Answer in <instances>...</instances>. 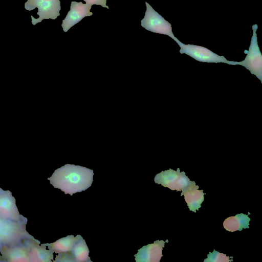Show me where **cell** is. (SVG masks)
I'll return each instance as SVG.
<instances>
[{
  "instance_id": "6da1fadb",
  "label": "cell",
  "mask_w": 262,
  "mask_h": 262,
  "mask_svg": "<svg viewBox=\"0 0 262 262\" xmlns=\"http://www.w3.org/2000/svg\"><path fill=\"white\" fill-rule=\"evenodd\" d=\"M93 175L92 169L67 164L55 170L48 180L54 187L72 195L89 188L93 181Z\"/></svg>"
},
{
  "instance_id": "7a4b0ae2",
  "label": "cell",
  "mask_w": 262,
  "mask_h": 262,
  "mask_svg": "<svg viewBox=\"0 0 262 262\" xmlns=\"http://www.w3.org/2000/svg\"><path fill=\"white\" fill-rule=\"evenodd\" d=\"M26 224L0 217V245H13L35 238L26 229Z\"/></svg>"
},
{
  "instance_id": "3957f363",
  "label": "cell",
  "mask_w": 262,
  "mask_h": 262,
  "mask_svg": "<svg viewBox=\"0 0 262 262\" xmlns=\"http://www.w3.org/2000/svg\"><path fill=\"white\" fill-rule=\"evenodd\" d=\"M180 46V53L185 54L196 60L208 63H225L231 65H237L238 62L228 60L224 56H220L204 47L186 45L176 38L174 40Z\"/></svg>"
},
{
  "instance_id": "277c9868",
  "label": "cell",
  "mask_w": 262,
  "mask_h": 262,
  "mask_svg": "<svg viewBox=\"0 0 262 262\" xmlns=\"http://www.w3.org/2000/svg\"><path fill=\"white\" fill-rule=\"evenodd\" d=\"M257 29L256 24L253 25V35L249 50H245L244 53L247 55L244 60L238 62V65L246 68L262 82V55L257 42Z\"/></svg>"
},
{
  "instance_id": "5b68a950",
  "label": "cell",
  "mask_w": 262,
  "mask_h": 262,
  "mask_svg": "<svg viewBox=\"0 0 262 262\" xmlns=\"http://www.w3.org/2000/svg\"><path fill=\"white\" fill-rule=\"evenodd\" d=\"M37 8L38 10L37 14L38 18L31 16L33 25L40 23L44 19H55L60 15L61 9L59 0H28L25 3V8L31 11Z\"/></svg>"
},
{
  "instance_id": "8992f818",
  "label": "cell",
  "mask_w": 262,
  "mask_h": 262,
  "mask_svg": "<svg viewBox=\"0 0 262 262\" xmlns=\"http://www.w3.org/2000/svg\"><path fill=\"white\" fill-rule=\"evenodd\" d=\"M144 17L141 20V26L154 33L164 34L174 40L176 38L172 31L171 25L156 11L147 2Z\"/></svg>"
},
{
  "instance_id": "52a82bcc",
  "label": "cell",
  "mask_w": 262,
  "mask_h": 262,
  "mask_svg": "<svg viewBox=\"0 0 262 262\" xmlns=\"http://www.w3.org/2000/svg\"><path fill=\"white\" fill-rule=\"evenodd\" d=\"M154 181L156 183L161 184L171 190H182V192L193 182L189 180L184 171L180 172L179 168H178L177 171L171 169L162 171L156 174Z\"/></svg>"
},
{
  "instance_id": "ba28073f",
  "label": "cell",
  "mask_w": 262,
  "mask_h": 262,
  "mask_svg": "<svg viewBox=\"0 0 262 262\" xmlns=\"http://www.w3.org/2000/svg\"><path fill=\"white\" fill-rule=\"evenodd\" d=\"M0 217L5 219L27 223V219L20 214L15 199L10 190L0 188Z\"/></svg>"
},
{
  "instance_id": "9c48e42d",
  "label": "cell",
  "mask_w": 262,
  "mask_h": 262,
  "mask_svg": "<svg viewBox=\"0 0 262 262\" xmlns=\"http://www.w3.org/2000/svg\"><path fill=\"white\" fill-rule=\"evenodd\" d=\"M27 242L10 245H0L2 260L8 262H30Z\"/></svg>"
},
{
  "instance_id": "30bf717a",
  "label": "cell",
  "mask_w": 262,
  "mask_h": 262,
  "mask_svg": "<svg viewBox=\"0 0 262 262\" xmlns=\"http://www.w3.org/2000/svg\"><path fill=\"white\" fill-rule=\"evenodd\" d=\"M92 6L82 2H72L70 10L62 20L61 26L67 32L72 27L81 21L84 17L93 15L90 12Z\"/></svg>"
},
{
  "instance_id": "8fae6325",
  "label": "cell",
  "mask_w": 262,
  "mask_h": 262,
  "mask_svg": "<svg viewBox=\"0 0 262 262\" xmlns=\"http://www.w3.org/2000/svg\"><path fill=\"white\" fill-rule=\"evenodd\" d=\"M166 242L157 240L154 243L144 246L134 255L136 262H159L162 255L163 248Z\"/></svg>"
},
{
  "instance_id": "7c38bea8",
  "label": "cell",
  "mask_w": 262,
  "mask_h": 262,
  "mask_svg": "<svg viewBox=\"0 0 262 262\" xmlns=\"http://www.w3.org/2000/svg\"><path fill=\"white\" fill-rule=\"evenodd\" d=\"M26 243L29 248L30 262H51L54 260V252L45 244H41L36 239L29 240Z\"/></svg>"
},
{
  "instance_id": "4fadbf2b",
  "label": "cell",
  "mask_w": 262,
  "mask_h": 262,
  "mask_svg": "<svg viewBox=\"0 0 262 262\" xmlns=\"http://www.w3.org/2000/svg\"><path fill=\"white\" fill-rule=\"evenodd\" d=\"M199 186L193 183L189 186L184 191L182 192L181 195L184 196V199L190 211L196 212V210L201 208V204L204 201V195L205 194L203 190H198Z\"/></svg>"
},
{
  "instance_id": "5bb4252c",
  "label": "cell",
  "mask_w": 262,
  "mask_h": 262,
  "mask_svg": "<svg viewBox=\"0 0 262 262\" xmlns=\"http://www.w3.org/2000/svg\"><path fill=\"white\" fill-rule=\"evenodd\" d=\"M81 235H77L76 237L73 235H68L57 240L51 244H45L55 254L69 252L72 250L74 245L80 237Z\"/></svg>"
},
{
  "instance_id": "9a60e30c",
  "label": "cell",
  "mask_w": 262,
  "mask_h": 262,
  "mask_svg": "<svg viewBox=\"0 0 262 262\" xmlns=\"http://www.w3.org/2000/svg\"><path fill=\"white\" fill-rule=\"evenodd\" d=\"M250 221V219L247 215L241 213L226 219L223 223V226L226 230L230 232L242 231L244 228H249Z\"/></svg>"
},
{
  "instance_id": "2e32d148",
  "label": "cell",
  "mask_w": 262,
  "mask_h": 262,
  "mask_svg": "<svg viewBox=\"0 0 262 262\" xmlns=\"http://www.w3.org/2000/svg\"><path fill=\"white\" fill-rule=\"evenodd\" d=\"M70 252L73 255L75 261H92L89 256V248L85 242V240L81 236L75 244Z\"/></svg>"
},
{
  "instance_id": "e0dca14e",
  "label": "cell",
  "mask_w": 262,
  "mask_h": 262,
  "mask_svg": "<svg viewBox=\"0 0 262 262\" xmlns=\"http://www.w3.org/2000/svg\"><path fill=\"white\" fill-rule=\"evenodd\" d=\"M233 257L227 256L226 254L221 253L214 250L212 252H209L207 258L205 259L204 262H229L232 261Z\"/></svg>"
},
{
  "instance_id": "ac0fdd59",
  "label": "cell",
  "mask_w": 262,
  "mask_h": 262,
  "mask_svg": "<svg viewBox=\"0 0 262 262\" xmlns=\"http://www.w3.org/2000/svg\"><path fill=\"white\" fill-rule=\"evenodd\" d=\"M54 261L74 262L75 260L71 253L69 252L57 254Z\"/></svg>"
},
{
  "instance_id": "d6986e66",
  "label": "cell",
  "mask_w": 262,
  "mask_h": 262,
  "mask_svg": "<svg viewBox=\"0 0 262 262\" xmlns=\"http://www.w3.org/2000/svg\"><path fill=\"white\" fill-rule=\"evenodd\" d=\"M85 2L86 4L92 6L93 5H100L103 7L109 9L106 5V0H83Z\"/></svg>"
},
{
  "instance_id": "ffe728a7",
  "label": "cell",
  "mask_w": 262,
  "mask_h": 262,
  "mask_svg": "<svg viewBox=\"0 0 262 262\" xmlns=\"http://www.w3.org/2000/svg\"><path fill=\"white\" fill-rule=\"evenodd\" d=\"M2 259H1V255H0V260H1Z\"/></svg>"
}]
</instances>
